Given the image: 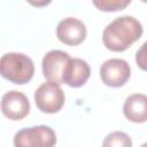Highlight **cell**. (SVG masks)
<instances>
[{
  "mask_svg": "<svg viewBox=\"0 0 147 147\" xmlns=\"http://www.w3.org/2000/svg\"><path fill=\"white\" fill-rule=\"evenodd\" d=\"M142 34L141 23L133 16H121L110 22L102 32V41L109 51L123 52Z\"/></svg>",
  "mask_w": 147,
  "mask_h": 147,
  "instance_id": "1",
  "label": "cell"
},
{
  "mask_svg": "<svg viewBox=\"0 0 147 147\" xmlns=\"http://www.w3.org/2000/svg\"><path fill=\"white\" fill-rule=\"evenodd\" d=\"M33 74V61L23 53H6L0 59V75L14 84L30 82Z\"/></svg>",
  "mask_w": 147,
  "mask_h": 147,
  "instance_id": "2",
  "label": "cell"
},
{
  "mask_svg": "<svg viewBox=\"0 0 147 147\" xmlns=\"http://www.w3.org/2000/svg\"><path fill=\"white\" fill-rule=\"evenodd\" d=\"M64 100V92L60 84L55 82L48 80L41 84L34 92V102L42 113L54 114L60 111Z\"/></svg>",
  "mask_w": 147,
  "mask_h": 147,
  "instance_id": "3",
  "label": "cell"
},
{
  "mask_svg": "<svg viewBox=\"0 0 147 147\" xmlns=\"http://www.w3.org/2000/svg\"><path fill=\"white\" fill-rule=\"evenodd\" d=\"M55 144V132L46 125L25 127L14 137V145L17 147H51Z\"/></svg>",
  "mask_w": 147,
  "mask_h": 147,
  "instance_id": "4",
  "label": "cell"
},
{
  "mask_svg": "<svg viewBox=\"0 0 147 147\" xmlns=\"http://www.w3.org/2000/svg\"><path fill=\"white\" fill-rule=\"evenodd\" d=\"M131 76V68L123 59H109L101 64L100 77L103 84L110 87L123 86Z\"/></svg>",
  "mask_w": 147,
  "mask_h": 147,
  "instance_id": "5",
  "label": "cell"
},
{
  "mask_svg": "<svg viewBox=\"0 0 147 147\" xmlns=\"http://www.w3.org/2000/svg\"><path fill=\"white\" fill-rule=\"evenodd\" d=\"M0 107L2 114L13 121L23 119L30 111V102L26 95L15 90L6 92L2 95Z\"/></svg>",
  "mask_w": 147,
  "mask_h": 147,
  "instance_id": "6",
  "label": "cell"
},
{
  "mask_svg": "<svg viewBox=\"0 0 147 147\" xmlns=\"http://www.w3.org/2000/svg\"><path fill=\"white\" fill-rule=\"evenodd\" d=\"M56 37L64 45H79L86 38V26L78 18L67 17L59 22L56 28Z\"/></svg>",
  "mask_w": 147,
  "mask_h": 147,
  "instance_id": "7",
  "label": "cell"
},
{
  "mask_svg": "<svg viewBox=\"0 0 147 147\" xmlns=\"http://www.w3.org/2000/svg\"><path fill=\"white\" fill-rule=\"evenodd\" d=\"M69 59H70L69 54L60 49H53L47 52L41 63L44 77L47 80L61 84L63 69Z\"/></svg>",
  "mask_w": 147,
  "mask_h": 147,
  "instance_id": "8",
  "label": "cell"
},
{
  "mask_svg": "<svg viewBox=\"0 0 147 147\" xmlns=\"http://www.w3.org/2000/svg\"><path fill=\"white\" fill-rule=\"evenodd\" d=\"M90 75L91 69L85 60L78 57H70L63 69L62 83L71 87H79L87 82Z\"/></svg>",
  "mask_w": 147,
  "mask_h": 147,
  "instance_id": "9",
  "label": "cell"
},
{
  "mask_svg": "<svg viewBox=\"0 0 147 147\" xmlns=\"http://www.w3.org/2000/svg\"><path fill=\"white\" fill-rule=\"evenodd\" d=\"M124 116L133 123H145L147 119V98L142 93H134L126 98L123 106Z\"/></svg>",
  "mask_w": 147,
  "mask_h": 147,
  "instance_id": "10",
  "label": "cell"
},
{
  "mask_svg": "<svg viewBox=\"0 0 147 147\" xmlns=\"http://www.w3.org/2000/svg\"><path fill=\"white\" fill-rule=\"evenodd\" d=\"M102 145L105 147H111V146H116V147H131L132 146V141L131 138L121 131H115L110 134H108L105 139V141L102 142Z\"/></svg>",
  "mask_w": 147,
  "mask_h": 147,
  "instance_id": "11",
  "label": "cell"
},
{
  "mask_svg": "<svg viewBox=\"0 0 147 147\" xmlns=\"http://www.w3.org/2000/svg\"><path fill=\"white\" fill-rule=\"evenodd\" d=\"M92 2L101 11H117L126 8L131 0H92Z\"/></svg>",
  "mask_w": 147,
  "mask_h": 147,
  "instance_id": "12",
  "label": "cell"
},
{
  "mask_svg": "<svg viewBox=\"0 0 147 147\" xmlns=\"http://www.w3.org/2000/svg\"><path fill=\"white\" fill-rule=\"evenodd\" d=\"M145 47H146V44H144L140 49L137 52V55H136V61L137 63L139 64V67L145 70L146 69V60H145Z\"/></svg>",
  "mask_w": 147,
  "mask_h": 147,
  "instance_id": "13",
  "label": "cell"
},
{
  "mask_svg": "<svg viewBox=\"0 0 147 147\" xmlns=\"http://www.w3.org/2000/svg\"><path fill=\"white\" fill-rule=\"evenodd\" d=\"M26 1L34 7H45L52 2V0H26Z\"/></svg>",
  "mask_w": 147,
  "mask_h": 147,
  "instance_id": "14",
  "label": "cell"
}]
</instances>
